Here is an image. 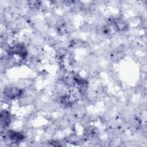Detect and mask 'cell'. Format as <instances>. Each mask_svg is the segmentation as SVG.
<instances>
[{"mask_svg":"<svg viewBox=\"0 0 147 147\" xmlns=\"http://www.w3.org/2000/svg\"><path fill=\"white\" fill-rule=\"evenodd\" d=\"M11 115L10 113L7 110H2L1 113V125L4 127H7L11 122Z\"/></svg>","mask_w":147,"mask_h":147,"instance_id":"3957f363","label":"cell"},{"mask_svg":"<svg viewBox=\"0 0 147 147\" xmlns=\"http://www.w3.org/2000/svg\"><path fill=\"white\" fill-rule=\"evenodd\" d=\"M9 54L18 56L24 59L28 55V50L26 47L22 43H17L9 48Z\"/></svg>","mask_w":147,"mask_h":147,"instance_id":"6da1fadb","label":"cell"},{"mask_svg":"<svg viewBox=\"0 0 147 147\" xmlns=\"http://www.w3.org/2000/svg\"><path fill=\"white\" fill-rule=\"evenodd\" d=\"M4 95L11 99H17L20 97L23 94V90L16 86H7L4 89Z\"/></svg>","mask_w":147,"mask_h":147,"instance_id":"7a4b0ae2","label":"cell"},{"mask_svg":"<svg viewBox=\"0 0 147 147\" xmlns=\"http://www.w3.org/2000/svg\"><path fill=\"white\" fill-rule=\"evenodd\" d=\"M9 139L14 142H18L23 140L24 138V135L20 132L9 130L7 133Z\"/></svg>","mask_w":147,"mask_h":147,"instance_id":"277c9868","label":"cell"}]
</instances>
